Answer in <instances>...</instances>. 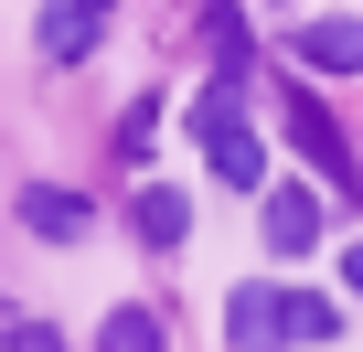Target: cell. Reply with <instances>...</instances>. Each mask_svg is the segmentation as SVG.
<instances>
[{
	"label": "cell",
	"mask_w": 363,
	"mask_h": 352,
	"mask_svg": "<svg viewBox=\"0 0 363 352\" xmlns=\"http://www.w3.org/2000/svg\"><path fill=\"white\" fill-rule=\"evenodd\" d=\"M342 288H352V299H363V246H352V256H342Z\"/></svg>",
	"instance_id": "7c38bea8"
},
{
	"label": "cell",
	"mask_w": 363,
	"mask_h": 352,
	"mask_svg": "<svg viewBox=\"0 0 363 352\" xmlns=\"http://www.w3.org/2000/svg\"><path fill=\"white\" fill-rule=\"evenodd\" d=\"M96 22H107L96 0H54V11H43V54H54V64H75V54L96 43Z\"/></svg>",
	"instance_id": "5b68a950"
},
{
	"label": "cell",
	"mask_w": 363,
	"mask_h": 352,
	"mask_svg": "<svg viewBox=\"0 0 363 352\" xmlns=\"http://www.w3.org/2000/svg\"><path fill=\"white\" fill-rule=\"evenodd\" d=\"M225 331H235V352H267L278 341V288H235L225 299Z\"/></svg>",
	"instance_id": "8992f818"
},
{
	"label": "cell",
	"mask_w": 363,
	"mask_h": 352,
	"mask_svg": "<svg viewBox=\"0 0 363 352\" xmlns=\"http://www.w3.org/2000/svg\"><path fill=\"white\" fill-rule=\"evenodd\" d=\"M278 331H289V341H331V331H342V310H331V299H310V288H289V299H278Z\"/></svg>",
	"instance_id": "9c48e42d"
},
{
	"label": "cell",
	"mask_w": 363,
	"mask_h": 352,
	"mask_svg": "<svg viewBox=\"0 0 363 352\" xmlns=\"http://www.w3.org/2000/svg\"><path fill=\"white\" fill-rule=\"evenodd\" d=\"M0 352H65V341H54V320H11L0 310Z\"/></svg>",
	"instance_id": "8fae6325"
},
{
	"label": "cell",
	"mask_w": 363,
	"mask_h": 352,
	"mask_svg": "<svg viewBox=\"0 0 363 352\" xmlns=\"http://www.w3.org/2000/svg\"><path fill=\"white\" fill-rule=\"evenodd\" d=\"M289 139L310 149V171H320V182H352V149H342V128H331V118H320L299 86H289Z\"/></svg>",
	"instance_id": "7a4b0ae2"
},
{
	"label": "cell",
	"mask_w": 363,
	"mask_h": 352,
	"mask_svg": "<svg viewBox=\"0 0 363 352\" xmlns=\"http://www.w3.org/2000/svg\"><path fill=\"white\" fill-rule=\"evenodd\" d=\"M299 64H320V75H363V22H310V33H299Z\"/></svg>",
	"instance_id": "277c9868"
},
{
	"label": "cell",
	"mask_w": 363,
	"mask_h": 352,
	"mask_svg": "<svg viewBox=\"0 0 363 352\" xmlns=\"http://www.w3.org/2000/svg\"><path fill=\"white\" fill-rule=\"evenodd\" d=\"M139 235H150V246H182V235H193V203H182L171 182H150V193H139Z\"/></svg>",
	"instance_id": "52a82bcc"
},
{
	"label": "cell",
	"mask_w": 363,
	"mask_h": 352,
	"mask_svg": "<svg viewBox=\"0 0 363 352\" xmlns=\"http://www.w3.org/2000/svg\"><path fill=\"white\" fill-rule=\"evenodd\" d=\"M96 11H107V0H96Z\"/></svg>",
	"instance_id": "4fadbf2b"
},
{
	"label": "cell",
	"mask_w": 363,
	"mask_h": 352,
	"mask_svg": "<svg viewBox=\"0 0 363 352\" xmlns=\"http://www.w3.org/2000/svg\"><path fill=\"white\" fill-rule=\"evenodd\" d=\"M203 160H214V182H225V193H257V182H267V149L246 139V118L203 128Z\"/></svg>",
	"instance_id": "6da1fadb"
},
{
	"label": "cell",
	"mask_w": 363,
	"mask_h": 352,
	"mask_svg": "<svg viewBox=\"0 0 363 352\" xmlns=\"http://www.w3.org/2000/svg\"><path fill=\"white\" fill-rule=\"evenodd\" d=\"M96 341H107V352H160V320H150V310H107Z\"/></svg>",
	"instance_id": "30bf717a"
},
{
	"label": "cell",
	"mask_w": 363,
	"mask_h": 352,
	"mask_svg": "<svg viewBox=\"0 0 363 352\" xmlns=\"http://www.w3.org/2000/svg\"><path fill=\"white\" fill-rule=\"evenodd\" d=\"M267 246H278V256L320 246V193H299V182H289V193H267Z\"/></svg>",
	"instance_id": "3957f363"
},
{
	"label": "cell",
	"mask_w": 363,
	"mask_h": 352,
	"mask_svg": "<svg viewBox=\"0 0 363 352\" xmlns=\"http://www.w3.org/2000/svg\"><path fill=\"white\" fill-rule=\"evenodd\" d=\"M22 225H33V235H86V203L54 193V182H33V193H22Z\"/></svg>",
	"instance_id": "ba28073f"
}]
</instances>
